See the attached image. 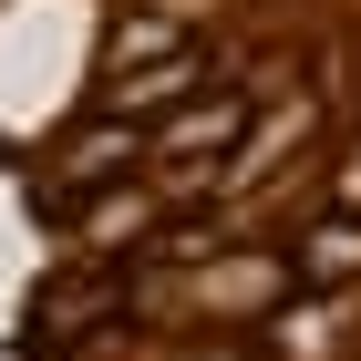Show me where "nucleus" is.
<instances>
[{"label": "nucleus", "mask_w": 361, "mask_h": 361, "mask_svg": "<svg viewBox=\"0 0 361 361\" xmlns=\"http://www.w3.org/2000/svg\"><path fill=\"white\" fill-rule=\"evenodd\" d=\"M176 52H196V31H186V11H176V0L124 11V21L104 31V83H114V73H155V62H176Z\"/></svg>", "instance_id": "nucleus-1"}, {"label": "nucleus", "mask_w": 361, "mask_h": 361, "mask_svg": "<svg viewBox=\"0 0 361 361\" xmlns=\"http://www.w3.org/2000/svg\"><path fill=\"white\" fill-rule=\"evenodd\" d=\"M289 269H300L310 289H351V279H361V217H351V207L310 217V227H300V248H289Z\"/></svg>", "instance_id": "nucleus-2"}, {"label": "nucleus", "mask_w": 361, "mask_h": 361, "mask_svg": "<svg viewBox=\"0 0 361 361\" xmlns=\"http://www.w3.org/2000/svg\"><path fill=\"white\" fill-rule=\"evenodd\" d=\"M331 207H351V217H361V145H351V155L331 166Z\"/></svg>", "instance_id": "nucleus-3"}]
</instances>
